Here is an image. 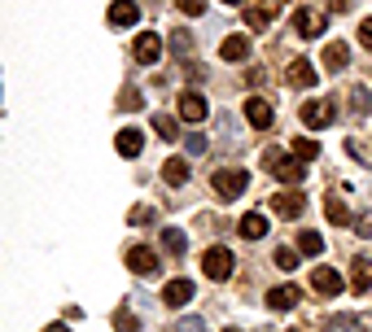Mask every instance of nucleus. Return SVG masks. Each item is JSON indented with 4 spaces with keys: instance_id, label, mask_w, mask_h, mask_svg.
Segmentation results:
<instances>
[{
    "instance_id": "f257e3e1",
    "label": "nucleus",
    "mask_w": 372,
    "mask_h": 332,
    "mask_svg": "<svg viewBox=\"0 0 372 332\" xmlns=\"http://www.w3.org/2000/svg\"><path fill=\"white\" fill-rule=\"evenodd\" d=\"M263 166H267L271 175L289 179V184H302V179H306V166H302V158H289L285 149H276V144H271V149H263Z\"/></svg>"
},
{
    "instance_id": "f03ea898",
    "label": "nucleus",
    "mask_w": 372,
    "mask_h": 332,
    "mask_svg": "<svg viewBox=\"0 0 372 332\" xmlns=\"http://www.w3.org/2000/svg\"><path fill=\"white\" fill-rule=\"evenodd\" d=\"M202 271H206L210 280H215V285H219V280H228V276H232V249L210 245L206 254H202Z\"/></svg>"
},
{
    "instance_id": "7ed1b4c3",
    "label": "nucleus",
    "mask_w": 372,
    "mask_h": 332,
    "mask_svg": "<svg viewBox=\"0 0 372 332\" xmlns=\"http://www.w3.org/2000/svg\"><path fill=\"white\" fill-rule=\"evenodd\" d=\"M246 188H250L246 166H228V171H219V175H215V193H219V197H228V202H232V197H241Z\"/></svg>"
},
{
    "instance_id": "20e7f679",
    "label": "nucleus",
    "mask_w": 372,
    "mask_h": 332,
    "mask_svg": "<svg viewBox=\"0 0 372 332\" xmlns=\"http://www.w3.org/2000/svg\"><path fill=\"white\" fill-rule=\"evenodd\" d=\"M311 289H315L320 297H337V293L346 289V276L337 271V267H315V271H311Z\"/></svg>"
},
{
    "instance_id": "39448f33",
    "label": "nucleus",
    "mask_w": 372,
    "mask_h": 332,
    "mask_svg": "<svg viewBox=\"0 0 372 332\" xmlns=\"http://www.w3.org/2000/svg\"><path fill=\"white\" fill-rule=\"evenodd\" d=\"M325 13H315V9H298L294 13V31H298V36L302 40H315V36H325Z\"/></svg>"
},
{
    "instance_id": "423d86ee",
    "label": "nucleus",
    "mask_w": 372,
    "mask_h": 332,
    "mask_svg": "<svg viewBox=\"0 0 372 332\" xmlns=\"http://www.w3.org/2000/svg\"><path fill=\"white\" fill-rule=\"evenodd\" d=\"M271 210H276L281 219H298V214L306 210V197H302L298 188H289V193H276V197H271Z\"/></svg>"
},
{
    "instance_id": "0eeeda50",
    "label": "nucleus",
    "mask_w": 372,
    "mask_h": 332,
    "mask_svg": "<svg viewBox=\"0 0 372 332\" xmlns=\"http://www.w3.org/2000/svg\"><path fill=\"white\" fill-rule=\"evenodd\" d=\"M333 119H337L333 101H306V105H302V123H306V127H315V131H320V127H329Z\"/></svg>"
},
{
    "instance_id": "6e6552de",
    "label": "nucleus",
    "mask_w": 372,
    "mask_h": 332,
    "mask_svg": "<svg viewBox=\"0 0 372 332\" xmlns=\"http://www.w3.org/2000/svg\"><path fill=\"white\" fill-rule=\"evenodd\" d=\"M127 267L136 276H158V254L149 245H136V249H127Z\"/></svg>"
},
{
    "instance_id": "1a4fd4ad",
    "label": "nucleus",
    "mask_w": 372,
    "mask_h": 332,
    "mask_svg": "<svg viewBox=\"0 0 372 332\" xmlns=\"http://www.w3.org/2000/svg\"><path fill=\"white\" fill-rule=\"evenodd\" d=\"M206 114H210V105H206L202 92H184V96H180V119H184V123H202Z\"/></svg>"
},
{
    "instance_id": "9d476101",
    "label": "nucleus",
    "mask_w": 372,
    "mask_h": 332,
    "mask_svg": "<svg viewBox=\"0 0 372 332\" xmlns=\"http://www.w3.org/2000/svg\"><path fill=\"white\" fill-rule=\"evenodd\" d=\"M136 22H140L136 0H114V5H110V27H136Z\"/></svg>"
},
{
    "instance_id": "9b49d317",
    "label": "nucleus",
    "mask_w": 372,
    "mask_h": 332,
    "mask_svg": "<svg viewBox=\"0 0 372 332\" xmlns=\"http://www.w3.org/2000/svg\"><path fill=\"white\" fill-rule=\"evenodd\" d=\"M289 88H315V66L306 61V57L289 61Z\"/></svg>"
},
{
    "instance_id": "f8f14e48",
    "label": "nucleus",
    "mask_w": 372,
    "mask_h": 332,
    "mask_svg": "<svg viewBox=\"0 0 372 332\" xmlns=\"http://www.w3.org/2000/svg\"><path fill=\"white\" fill-rule=\"evenodd\" d=\"M246 119H250V127L267 131L271 127V105L263 101V96H246Z\"/></svg>"
},
{
    "instance_id": "ddd939ff",
    "label": "nucleus",
    "mask_w": 372,
    "mask_h": 332,
    "mask_svg": "<svg viewBox=\"0 0 372 332\" xmlns=\"http://www.w3.org/2000/svg\"><path fill=\"white\" fill-rule=\"evenodd\" d=\"M158 53H163V40H158L154 31H140V40H136V61H140V66H154Z\"/></svg>"
},
{
    "instance_id": "4468645a",
    "label": "nucleus",
    "mask_w": 372,
    "mask_h": 332,
    "mask_svg": "<svg viewBox=\"0 0 372 332\" xmlns=\"http://www.w3.org/2000/svg\"><path fill=\"white\" fill-rule=\"evenodd\" d=\"M119 153L123 158H140L144 153V131L140 127H123L119 131Z\"/></svg>"
},
{
    "instance_id": "2eb2a0df",
    "label": "nucleus",
    "mask_w": 372,
    "mask_h": 332,
    "mask_svg": "<svg viewBox=\"0 0 372 332\" xmlns=\"http://www.w3.org/2000/svg\"><path fill=\"white\" fill-rule=\"evenodd\" d=\"M350 289L355 293H368L372 289V258H355L350 262Z\"/></svg>"
},
{
    "instance_id": "dca6fc26",
    "label": "nucleus",
    "mask_w": 372,
    "mask_h": 332,
    "mask_svg": "<svg viewBox=\"0 0 372 332\" xmlns=\"http://www.w3.org/2000/svg\"><path fill=\"white\" fill-rule=\"evenodd\" d=\"M219 57L223 61H246L250 57V40L246 36H228V40L219 44Z\"/></svg>"
},
{
    "instance_id": "f3484780",
    "label": "nucleus",
    "mask_w": 372,
    "mask_h": 332,
    "mask_svg": "<svg viewBox=\"0 0 372 332\" xmlns=\"http://www.w3.org/2000/svg\"><path fill=\"white\" fill-rule=\"evenodd\" d=\"M163 302H167V306H184V302H193V280H171V285L163 289Z\"/></svg>"
},
{
    "instance_id": "a211bd4d",
    "label": "nucleus",
    "mask_w": 372,
    "mask_h": 332,
    "mask_svg": "<svg viewBox=\"0 0 372 332\" xmlns=\"http://www.w3.org/2000/svg\"><path fill=\"white\" fill-rule=\"evenodd\" d=\"M298 297H302V293H298L294 285H281V289H271V293H267V306H271V310H294V306H298Z\"/></svg>"
},
{
    "instance_id": "6ab92c4d",
    "label": "nucleus",
    "mask_w": 372,
    "mask_h": 332,
    "mask_svg": "<svg viewBox=\"0 0 372 332\" xmlns=\"http://www.w3.org/2000/svg\"><path fill=\"white\" fill-rule=\"evenodd\" d=\"M163 249H167L171 258H184L188 254V236H184L180 227H163Z\"/></svg>"
},
{
    "instance_id": "aec40b11",
    "label": "nucleus",
    "mask_w": 372,
    "mask_h": 332,
    "mask_svg": "<svg viewBox=\"0 0 372 332\" xmlns=\"http://www.w3.org/2000/svg\"><path fill=\"white\" fill-rule=\"evenodd\" d=\"M241 236H246V241H263V236H267V219L250 210L246 219H241Z\"/></svg>"
},
{
    "instance_id": "412c9836",
    "label": "nucleus",
    "mask_w": 372,
    "mask_h": 332,
    "mask_svg": "<svg viewBox=\"0 0 372 332\" xmlns=\"http://www.w3.org/2000/svg\"><path fill=\"white\" fill-rule=\"evenodd\" d=\"M346 57H350V53H346V44H329L320 61H325V70H329V75H337V70H346Z\"/></svg>"
},
{
    "instance_id": "4be33fe9",
    "label": "nucleus",
    "mask_w": 372,
    "mask_h": 332,
    "mask_svg": "<svg viewBox=\"0 0 372 332\" xmlns=\"http://www.w3.org/2000/svg\"><path fill=\"white\" fill-rule=\"evenodd\" d=\"M298 254L320 258V254H325V236H320V232H298Z\"/></svg>"
},
{
    "instance_id": "5701e85b",
    "label": "nucleus",
    "mask_w": 372,
    "mask_h": 332,
    "mask_svg": "<svg viewBox=\"0 0 372 332\" xmlns=\"http://www.w3.org/2000/svg\"><path fill=\"white\" fill-rule=\"evenodd\" d=\"M171 53L180 57V61H188V57H193V36H188L184 27H175V31H171Z\"/></svg>"
},
{
    "instance_id": "b1692460",
    "label": "nucleus",
    "mask_w": 372,
    "mask_h": 332,
    "mask_svg": "<svg viewBox=\"0 0 372 332\" xmlns=\"http://www.w3.org/2000/svg\"><path fill=\"white\" fill-rule=\"evenodd\" d=\"M163 179H167V184H175V188H180L184 179H188V162H180V158L163 162Z\"/></svg>"
},
{
    "instance_id": "393cba45",
    "label": "nucleus",
    "mask_w": 372,
    "mask_h": 332,
    "mask_svg": "<svg viewBox=\"0 0 372 332\" xmlns=\"http://www.w3.org/2000/svg\"><path fill=\"white\" fill-rule=\"evenodd\" d=\"M325 214H329V223H350V210H346V202H337V197L325 202Z\"/></svg>"
},
{
    "instance_id": "a878e982",
    "label": "nucleus",
    "mask_w": 372,
    "mask_h": 332,
    "mask_svg": "<svg viewBox=\"0 0 372 332\" xmlns=\"http://www.w3.org/2000/svg\"><path fill=\"white\" fill-rule=\"evenodd\" d=\"M350 105H355V114L368 119V114H372V92L368 88H350Z\"/></svg>"
},
{
    "instance_id": "bb28decb",
    "label": "nucleus",
    "mask_w": 372,
    "mask_h": 332,
    "mask_svg": "<svg viewBox=\"0 0 372 332\" xmlns=\"http://www.w3.org/2000/svg\"><path fill=\"white\" fill-rule=\"evenodd\" d=\"M154 131L163 140H175V119H171V114H154Z\"/></svg>"
},
{
    "instance_id": "cd10ccee",
    "label": "nucleus",
    "mask_w": 372,
    "mask_h": 332,
    "mask_svg": "<svg viewBox=\"0 0 372 332\" xmlns=\"http://www.w3.org/2000/svg\"><path fill=\"white\" fill-rule=\"evenodd\" d=\"M329 332H359V319H355V315H333Z\"/></svg>"
},
{
    "instance_id": "c85d7f7f",
    "label": "nucleus",
    "mask_w": 372,
    "mask_h": 332,
    "mask_svg": "<svg viewBox=\"0 0 372 332\" xmlns=\"http://www.w3.org/2000/svg\"><path fill=\"white\" fill-rule=\"evenodd\" d=\"M267 18H271V5H250L246 9V22L250 27H267Z\"/></svg>"
},
{
    "instance_id": "c756f323",
    "label": "nucleus",
    "mask_w": 372,
    "mask_h": 332,
    "mask_svg": "<svg viewBox=\"0 0 372 332\" xmlns=\"http://www.w3.org/2000/svg\"><path fill=\"white\" fill-rule=\"evenodd\" d=\"M294 158H302V162H315V158H320V144H315V140H306V136H302V140L294 144Z\"/></svg>"
},
{
    "instance_id": "7c9ffc66",
    "label": "nucleus",
    "mask_w": 372,
    "mask_h": 332,
    "mask_svg": "<svg viewBox=\"0 0 372 332\" xmlns=\"http://www.w3.org/2000/svg\"><path fill=\"white\" fill-rule=\"evenodd\" d=\"M114 328L119 332H140V319H136L132 310H114Z\"/></svg>"
},
{
    "instance_id": "2f4dec72",
    "label": "nucleus",
    "mask_w": 372,
    "mask_h": 332,
    "mask_svg": "<svg viewBox=\"0 0 372 332\" xmlns=\"http://www.w3.org/2000/svg\"><path fill=\"white\" fill-rule=\"evenodd\" d=\"M184 149H188L193 158H198V153H206V149H210V140L202 136V131H188V136H184Z\"/></svg>"
},
{
    "instance_id": "473e14b6",
    "label": "nucleus",
    "mask_w": 372,
    "mask_h": 332,
    "mask_svg": "<svg viewBox=\"0 0 372 332\" xmlns=\"http://www.w3.org/2000/svg\"><path fill=\"white\" fill-rule=\"evenodd\" d=\"M276 267L281 271H294L298 267V249H276Z\"/></svg>"
},
{
    "instance_id": "72a5a7b5",
    "label": "nucleus",
    "mask_w": 372,
    "mask_h": 332,
    "mask_svg": "<svg viewBox=\"0 0 372 332\" xmlns=\"http://www.w3.org/2000/svg\"><path fill=\"white\" fill-rule=\"evenodd\" d=\"M175 5H180L184 18H198V13H206V0H175Z\"/></svg>"
},
{
    "instance_id": "f704fd0d",
    "label": "nucleus",
    "mask_w": 372,
    "mask_h": 332,
    "mask_svg": "<svg viewBox=\"0 0 372 332\" xmlns=\"http://www.w3.org/2000/svg\"><path fill=\"white\" fill-rule=\"evenodd\" d=\"M127 223H132V227H144V223H154V210H144V206H136L132 214H127Z\"/></svg>"
},
{
    "instance_id": "c9c22d12",
    "label": "nucleus",
    "mask_w": 372,
    "mask_h": 332,
    "mask_svg": "<svg viewBox=\"0 0 372 332\" xmlns=\"http://www.w3.org/2000/svg\"><path fill=\"white\" fill-rule=\"evenodd\" d=\"M175 332H206V324L198 319V315H188V319H180V324H175Z\"/></svg>"
},
{
    "instance_id": "e433bc0d",
    "label": "nucleus",
    "mask_w": 372,
    "mask_h": 332,
    "mask_svg": "<svg viewBox=\"0 0 372 332\" xmlns=\"http://www.w3.org/2000/svg\"><path fill=\"white\" fill-rule=\"evenodd\" d=\"M119 105H123V110H136V105H140V92H136V88H127Z\"/></svg>"
},
{
    "instance_id": "4c0bfd02",
    "label": "nucleus",
    "mask_w": 372,
    "mask_h": 332,
    "mask_svg": "<svg viewBox=\"0 0 372 332\" xmlns=\"http://www.w3.org/2000/svg\"><path fill=\"white\" fill-rule=\"evenodd\" d=\"M359 40L372 48V18H364V22H359Z\"/></svg>"
},
{
    "instance_id": "58836bf2",
    "label": "nucleus",
    "mask_w": 372,
    "mask_h": 332,
    "mask_svg": "<svg viewBox=\"0 0 372 332\" xmlns=\"http://www.w3.org/2000/svg\"><path fill=\"white\" fill-rule=\"evenodd\" d=\"M355 227H359V236H372V214H359V223H355Z\"/></svg>"
},
{
    "instance_id": "ea45409f",
    "label": "nucleus",
    "mask_w": 372,
    "mask_h": 332,
    "mask_svg": "<svg viewBox=\"0 0 372 332\" xmlns=\"http://www.w3.org/2000/svg\"><path fill=\"white\" fill-rule=\"evenodd\" d=\"M329 9H337V13H342V9H350V0H329Z\"/></svg>"
},
{
    "instance_id": "a19ab883",
    "label": "nucleus",
    "mask_w": 372,
    "mask_h": 332,
    "mask_svg": "<svg viewBox=\"0 0 372 332\" xmlns=\"http://www.w3.org/2000/svg\"><path fill=\"white\" fill-rule=\"evenodd\" d=\"M44 332H70V328H66V324H48Z\"/></svg>"
},
{
    "instance_id": "79ce46f5",
    "label": "nucleus",
    "mask_w": 372,
    "mask_h": 332,
    "mask_svg": "<svg viewBox=\"0 0 372 332\" xmlns=\"http://www.w3.org/2000/svg\"><path fill=\"white\" fill-rule=\"evenodd\" d=\"M223 5H241V0H223Z\"/></svg>"
},
{
    "instance_id": "37998d69",
    "label": "nucleus",
    "mask_w": 372,
    "mask_h": 332,
    "mask_svg": "<svg viewBox=\"0 0 372 332\" xmlns=\"http://www.w3.org/2000/svg\"><path fill=\"white\" fill-rule=\"evenodd\" d=\"M223 332H241V328H223Z\"/></svg>"
},
{
    "instance_id": "c03bdc74",
    "label": "nucleus",
    "mask_w": 372,
    "mask_h": 332,
    "mask_svg": "<svg viewBox=\"0 0 372 332\" xmlns=\"http://www.w3.org/2000/svg\"><path fill=\"white\" fill-rule=\"evenodd\" d=\"M267 5H281V0H267Z\"/></svg>"
},
{
    "instance_id": "a18cd8bd",
    "label": "nucleus",
    "mask_w": 372,
    "mask_h": 332,
    "mask_svg": "<svg viewBox=\"0 0 372 332\" xmlns=\"http://www.w3.org/2000/svg\"><path fill=\"white\" fill-rule=\"evenodd\" d=\"M289 332H302V328H289Z\"/></svg>"
}]
</instances>
